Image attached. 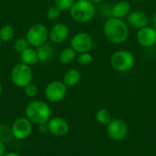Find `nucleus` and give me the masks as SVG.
<instances>
[{"instance_id":"nucleus-1","label":"nucleus","mask_w":156,"mask_h":156,"mask_svg":"<svg viewBox=\"0 0 156 156\" xmlns=\"http://www.w3.org/2000/svg\"><path fill=\"white\" fill-rule=\"evenodd\" d=\"M103 35L108 41L112 44H122L129 37V27L127 24L120 18L111 17L103 25Z\"/></svg>"},{"instance_id":"nucleus-2","label":"nucleus","mask_w":156,"mask_h":156,"mask_svg":"<svg viewBox=\"0 0 156 156\" xmlns=\"http://www.w3.org/2000/svg\"><path fill=\"white\" fill-rule=\"evenodd\" d=\"M25 115L33 124L47 123L51 118V108L43 101H32L27 105Z\"/></svg>"},{"instance_id":"nucleus-3","label":"nucleus","mask_w":156,"mask_h":156,"mask_svg":"<svg viewBox=\"0 0 156 156\" xmlns=\"http://www.w3.org/2000/svg\"><path fill=\"white\" fill-rule=\"evenodd\" d=\"M96 7L90 0H77L69 9L70 17L78 23H87L96 15Z\"/></svg>"},{"instance_id":"nucleus-4","label":"nucleus","mask_w":156,"mask_h":156,"mask_svg":"<svg viewBox=\"0 0 156 156\" xmlns=\"http://www.w3.org/2000/svg\"><path fill=\"white\" fill-rule=\"evenodd\" d=\"M110 64L116 71L127 72L134 67L135 58L133 54L128 50H117L111 56Z\"/></svg>"},{"instance_id":"nucleus-5","label":"nucleus","mask_w":156,"mask_h":156,"mask_svg":"<svg viewBox=\"0 0 156 156\" xmlns=\"http://www.w3.org/2000/svg\"><path fill=\"white\" fill-rule=\"evenodd\" d=\"M33 72L30 66L24 63L16 64L11 70V80L18 88H24L32 82Z\"/></svg>"},{"instance_id":"nucleus-6","label":"nucleus","mask_w":156,"mask_h":156,"mask_svg":"<svg viewBox=\"0 0 156 156\" xmlns=\"http://www.w3.org/2000/svg\"><path fill=\"white\" fill-rule=\"evenodd\" d=\"M49 36V31L42 24H35L27 32L26 38L30 46L38 48L45 44Z\"/></svg>"},{"instance_id":"nucleus-7","label":"nucleus","mask_w":156,"mask_h":156,"mask_svg":"<svg viewBox=\"0 0 156 156\" xmlns=\"http://www.w3.org/2000/svg\"><path fill=\"white\" fill-rule=\"evenodd\" d=\"M68 87L63 81L53 80L49 82L45 88V96L50 102H59L67 95Z\"/></svg>"},{"instance_id":"nucleus-8","label":"nucleus","mask_w":156,"mask_h":156,"mask_svg":"<svg viewBox=\"0 0 156 156\" xmlns=\"http://www.w3.org/2000/svg\"><path fill=\"white\" fill-rule=\"evenodd\" d=\"M33 123L27 117H20L14 121L11 126L13 138L22 141L28 138L32 133Z\"/></svg>"},{"instance_id":"nucleus-9","label":"nucleus","mask_w":156,"mask_h":156,"mask_svg":"<svg viewBox=\"0 0 156 156\" xmlns=\"http://www.w3.org/2000/svg\"><path fill=\"white\" fill-rule=\"evenodd\" d=\"M94 41L92 37L85 32L75 34L70 40V47L79 54L90 52L93 48Z\"/></svg>"},{"instance_id":"nucleus-10","label":"nucleus","mask_w":156,"mask_h":156,"mask_svg":"<svg viewBox=\"0 0 156 156\" xmlns=\"http://www.w3.org/2000/svg\"><path fill=\"white\" fill-rule=\"evenodd\" d=\"M107 133L112 140L122 141L127 136L128 127L123 120L112 119V121L107 125Z\"/></svg>"},{"instance_id":"nucleus-11","label":"nucleus","mask_w":156,"mask_h":156,"mask_svg":"<svg viewBox=\"0 0 156 156\" xmlns=\"http://www.w3.org/2000/svg\"><path fill=\"white\" fill-rule=\"evenodd\" d=\"M136 38L138 44L143 48H153L156 45V30L153 27L146 26L138 30Z\"/></svg>"},{"instance_id":"nucleus-12","label":"nucleus","mask_w":156,"mask_h":156,"mask_svg":"<svg viewBox=\"0 0 156 156\" xmlns=\"http://www.w3.org/2000/svg\"><path fill=\"white\" fill-rule=\"evenodd\" d=\"M47 124L48 132L57 137H63L69 132V125L68 122L60 117L50 118Z\"/></svg>"},{"instance_id":"nucleus-13","label":"nucleus","mask_w":156,"mask_h":156,"mask_svg":"<svg viewBox=\"0 0 156 156\" xmlns=\"http://www.w3.org/2000/svg\"><path fill=\"white\" fill-rule=\"evenodd\" d=\"M69 35V28L68 25L60 22L55 24L51 27L48 37L51 39L52 42L56 44H60L68 38Z\"/></svg>"},{"instance_id":"nucleus-14","label":"nucleus","mask_w":156,"mask_h":156,"mask_svg":"<svg viewBox=\"0 0 156 156\" xmlns=\"http://www.w3.org/2000/svg\"><path fill=\"white\" fill-rule=\"evenodd\" d=\"M127 24L130 25L132 27L139 30L148 26L149 17L144 12L140 10H135L130 12V14L127 16Z\"/></svg>"},{"instance_id":"nucleus-15","label":"nucleus","mask_w":156,"mask_h":156,"mask_svg":"<svg viewBox=\"0 0 156 156\" xmlns=\"http://www.w3.org/2000/svg\"><path fill=\"white\" fill-rule=\"evenodd\" d=\"M131 12V4L128 1L122 0L117 3H115L112 5V17L122 19L123 17H126Z\"/></svg>"},{"instance_id":"nucleus-16","label":"nucleus","mask_w":156,"mask_h":156,"mask_svg":"<svg viewBox=\"0 0 156 156\" xmlns=\"http://www.w3.org/2000/svg\"><path fill=\"white\" fill-rule=\"evenodd\" d=\"M20 58L22 60V63L31 66L35 65L36 63L38 62V57H37V52L36 49L27 48L25 49L23 52L20 53Z\"/></svg>"},{"instance_id":"nucleus-17","label":"nucleus","mask_w":156,"mask_h":156,"mask_svg":"<svg viewBox=\"0 0 156 156\" xmlns=\"http://www.w3.org/2000/svg\"><path fill=\"white\" fill-rule=\"evenodd\" d=\"M80 78H81L80 72L78 69H71L65 73L63 77V82L67 87H73L80 82Z\"/></svg>"},{"instance_id":"nucleus-18","label":"nucleus","mask_w":156,"mask_h":156,"mask_svg":"<svg viewBox=\"0 0 156 156\" xmlns=\"http://www.w3.org/2000/svg\"><path fill=\"white\" fill-rule=\"evenodd\" d=\"M37 57H38V61L40 62H47L48 60H50L53 58L54 55V50L53 48L45 43L42 46L37 48Z\"/></svg>"},{"instance_id":"nucleus-19","label":"nucleus","mask_w":156,"mask_h":156,"mask_svg":"<svg viewBox=\"0 0 156 156\" xmlns=\"http://www.w3.org/2000/svg\"><path fill=\"white\" fill-rule=\"evenodd\" d=\"M76 54L77 52L71 47L65 48L59 53V57H58L59 61L62 64H69L72 61H74V59L76 58Z\"/></svg>"},{"instance_id":"nucleus-20","label":"nucleus","mask_w":156,"mask_h":156,"mask_svg":"<svg viewBox=\"0 0 156 156\" xmlns=\"http://www.w3.org/2000/svg\"><path fill=\"white\" fill-rule=\"evenodd\" d=\"M95 119L99 123L102 125H108L112 121V114L107 109L98 110L95 113Z\"/></svg>"},{"instance_id":"nucleus-21","label":"nucleus","mask_w":156,"mask_h":156,"mask_svg":"<svg viewBox=\"0 0 156 156\" xmlns=\"http://www.w3.org/2000/svg\"><path fill=\"white\" fill-rule=\"evenodd\" d=\"M15 36V29L10 25H5L0 28V39L1 41L7 42L13 39Z\"/></svg>"},{"instance_id":"nucleus-22","label":"nucleus","mask_w":156,"mask_h":156,"mask_svg":"<svg viewBox=\"0 0 156 156\" xmlns=\"http://www.w3.org/2000/svg\"><path fill=\"white\" fill-rule=\"evenodd\" d=\"M13 137L11 127H8L5 124H0V141L5 143L10 141V139Z\"/></svg>"},{"instance_id":"nucleus-23","label":"nucleus","mask_w":156,"mask_h":156,"mask_svg":"<svg viewBox=\"0 0 156 156\" xmlns=\"http://www.w3.org/2000/svg\"><path fill=\"white\" fill-rule=\"evenodd\" d=\"M28 46H29V43L26 37H19L14 43V48L19 54L23 52L25 49H27V48H29Z\"/></svg>"},{"instance_id":"nucleus-24","label":"nucleus","mask_w":156,"mask_h":156,"mask_svg":"<svg viewBox=\"0 0 156 156\" xmlns=\"http://www.w3.org/2000/svg\"><path fill=\"white\" fill-rule=\"evenodd\" d=\"M76 0H54L55 5L61 11H69Z\"/></svg>"},{"instance_id":"nucleus-25","label":"nucleus","mask_w":156,"mask_h":156,"mask_svg":"<svg viewBox=\"0 0 156 156\" xmlns=\"http://www.w3.org/2000/svg\"><path fill=\"white\" fill-rule=\"evenodd\" d=\"M112 5H110V4H102L99 6V13L101 15V17L103 18H111L112 17Z\"/></svg>"},{"instance_id":"nucleus-26","label":"nucleus","mask_w":156,"mask_h":156,"mask_svg":"<svg viewBox=\"0 0 156 156\" xmlns=\"http://www.w3.org/2000/svg\"><path fill=\"white\" fill-rule=\"evenodd\" d=\"M92 61V55L90 52H85V53H80L77 57V62L80 66H87Z\"/></svg>"},{"instance_id":"nucleus-27","label":"nucleus","mask_w":156,"mask_h":156,"mask_svg":"<svg viewBox=\"0 0 156 156\" xmlns=\"http://www.w3.org/2000/svg\"><path fill=\"white\" fill-rule=\"evenodd\" d=\"M24 92H25V94H26L27 97H28V98H34V97H36L37 95L38 89H37V87L36 84L30 82L26 87H24Z\"/></svg>"},{"instance_id":"nucleus-28","label":"nucleus","mask_w":156,"mask_h":156,"mask_svg":"<svg viewBox=\"0 0 156 156\" xmlns=\"http://www.w3.org/2000/svg\"><path fill=\"white\" fill-rule=\"evenodd\" d=\"M60 13L61 10L58 7H57L56 5H52L47 11V17L49 20H56L59 17Z\"/></svg>"},{"instance_id":"nucleus-29","label":"nucleus","mask_w":156,"mask_h":156,"mask_svg":"<svg viewBox=\"0 0 156 156\" xmlns=\"http://www.w3.org/2000/svg\"><path fill=\"white\" fill-rule=\"evenodd\" d=\"M5 143L0 141V156H4L5 154Z\"/></svg>"},{"instance_id":"nucleus-30","label":"nucleus","mask_w":156,"mask_h":156,"mask_svg":"<svg viewBox=\"0 0 156 156\" xmlns=\"http://www.w3.org/2000/svg\"><path fill=\"white\" fill-rule=\"evenodd\" d=\"M47 123H48V122H47ZM47 123H43V124L37 125V126H38L39 132H41V133H46L47 131H48V124H47Z\"/></svg>"},{"instance_id":"nucleus-31","label":"nucleus","mask_w":156,"mask_h":156,"mask_svg":"<svg viewBox=\"0 0 156 156\" xmlns=\"http://www.w3.org/2000/svg\"><path fill=\"white\" fill-rule=\"evenodd\" d=\"M152 27L156 30V12L154 14L153 18H152Z\"/></svg>"},{"instance_id":"nucleus-32","label":"nucleus","mask_w":156,"mask_h":156,"mask_svg":"<svg viewBox=\"0 0 156 156\" xmlns=\"http://www.w3.org/2000/svg\"><path fill=\"white\" fill-rule=\"evenodd\" d=\"M4 156H20V154H18L17 153H14V152H11V153H6Z\"/></svg>"},{"instance_id":"nucleus-33","label":"nucleus","mask_w":156,"mask_h":156,"mask_svg":"<svg viewBox=\"0 0 156 156\" xmlns=\"http://www.w3.org/2000/svg\"><path fill=\"white\" fill-rule=\"evenodd\" d=\"M90 1H91L93 4H101V3H102L104 0H90Z\"/></svg>"},{"instance_id":"nucleus-34","label":"nucleus","mask_w":156,"mask_h":156,"mask_svg":"<svg viewBox=\"0 0 156 156\" xmlns=\"http://www.w3.org/2000/svg\"><path fill=\"white\" fill-rule=\"evenodd\" d=\"M1 93H2V84L0 83V95H1Z\"/></svg>"},{"instance_id":"nucleus-35","label":"nucleus","mask_w":156,"mask_h":156,"mask_svg":"<svg viewBox=\"0 0 156 156\" xmlns=\"http://www.w3.org/2000/svg\"><path fill=\"white\" fill-rule=\"evenodd\" d=\"M1 42H2V41H1V39H0V46H1Z\"/></svg>"}]
</instances>
